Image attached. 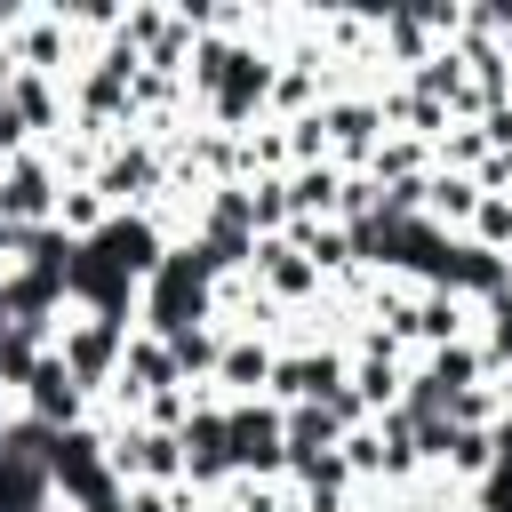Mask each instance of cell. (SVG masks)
<instances>
[{"label":"cell","mask_w":512,"mask_h":512,"mask_svg":"<svg viewBox=\"0 0 512 512\" xmlns=\"http://www.w3.org/2000/svg\"><path fill=\"white\" fill-rule=\"evenodd\" d=\"M104 360H112V328H88V336L64 344V368H80V376H96Z\"/></svg>","instance_id":"cell-1"}]
</instances>
